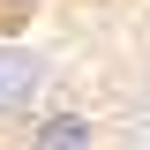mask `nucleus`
<instances>
[{"label":"nucleus","mask_w":150,"mask_h":150,"mask_svg":"<svg viewBox=\"0 0 150 150\" xmlns=\"http://www.w3.org/2000/svg\"><path fill=\"white\" fill-rule=\"evenodd\" d=\"M150 128V0H0V150H143Z\"/></svg>","instance_id":"obj_1"}]
</instances>
